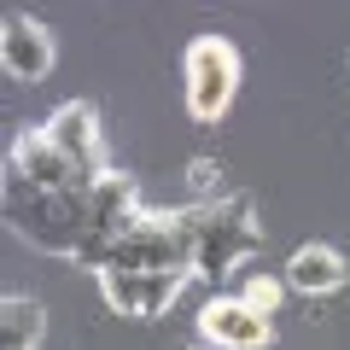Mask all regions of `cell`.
Wrapping results in <instances>:
<instances>
[{
	"label": "cell",
	"mask_w": 350,
	"mask_h": 350,
	"mask_svg": "<svg viewBox=\"0 0 350 350\" xmlns=\"http://www.w3.org/2000/svg\"><path fill=\"white\" fill-rule=\"evenodd\" d=\"M53 64H59V41L41 18L29 12H6L0 18V70L12 82H47Z\"/></svg>",
	"instance_id": "obj_7"
},
{
	"label": "cell",
	"mask_w": 350,
	"mask_h": 350,
	"mask_svg": "<svg viewBox=\"0 0 350 350\" xmlns=\"http://www.w3.org/2000/svg\"><path fill=\"white\" fill-rule=\"evenodd\" d=\"M6 199V222L24 245L47 251V257H64L88 275H100L105 257L117 251V239L129 234L146 204H140V187L129 170H111L105 181L82 193H29V187H0Z\"/></svg>",
	"instance_id": "obj_1"
},
{
	"label": "cell",
	"mask_w": 350,
	"mask_h": 350,
	"mask_svg": "<svg viewBox=\"0 0 350 350\" xmlns=\"http://www.w3.org/2000/svg\"><path fill=\"white\" fill-rule=\"evenodd\" d=\"M193 211V251H199V280H222L239 262L262 251V222L251 193H222V199H199Z\"/></svg>",
	"instance_id": "obj_4"
},
{
	"label": "cell",
	"mask_w": 350,
	"mask_h": 350,
	"mask_svg": "<svg viewBox=\"0 0 350 350\" xmlns=\"http://www.w3.org/2000/svg\"><path fill=\"white\" fill-rule=\"evenodd\" d=\"M187 181L204 193V199H222V163H216V158H193L187 163Z\"/></svg>",
	"instance_id": "obj_11"
},
{
	"label": "cell",
	"mask_w": 350,
	"mask_h": 350,
	"mask_svg": "<svg viewBox=\"0 0 350 350\" xmlns=\"http://www.w3.org/2000/svg\"><path fill=\"white\" fill-rule=\"evenodd\" d=\"M199 345L204 350H269L275 345V321L257 315L239 292H216L199 310Z\"/></svg>",
	"instance_id": "obj_6"
},
{
	"label": "cell",
	"mask_w": 350,
	"mask_h": 350,
	"mask_svg": "<svg viewBox=\"0 0 350 350\" xmlns=\"http://www.w3.org/2000/svg\"><path fill=\"white\" fill-rule=\"evenodd\" d=\"M117 163L105 158V129L94 100H64L47 123L24 129L6 152L0 187H29V193H82L105 181Z\"/></svg>",
	"instance_id": "obj_3"
},
{
	"label": "cell",
	"mask_w": 350,
	"mask_h": 350,
	"mask_svg": "<svg viewBox=\"0 0 350 350\" xmlns=\"http://www.w3.org/2000/svg\"><path fill=\"white\" fill-rule=\"evenodd\" d=\"M94 280L123 321H163L175 298L199 280L193 211H140Z\"/></svg>",
	"instance_id": "obj_2"
},
{
	"label": "cell",
	"mask_w": 350,
	"mask_h": 350,
	"mask_svg": "<svg viewBox=\"0 0 350 350\" xmlns=\"http://www.w3.org/2000/svg\"><path fill=\"white\" fill-rule=\"evenodd\" d=\"M239 298H245V304H251L257 315H269V321H275L280 298H286V280H275V275H245V286H239Z\"/></svg>",
	"instance_id": "obj_10"
},
{
	"label": "cell",
	"mask_w": 350,
	"mask_h": 350,
	"mask_svg": "<svg viewBox=\"0 0 350 350\" xmlns=\"http://www.w3.org/2000/svg\"><path fill=\"white\" fill-rule=\"evenodd\" d=\"M181 94H187V117L193 123H222L239 100V47L216 29L193 36L181 47Z\"/></svg>",
	"instance_id": "obj_5"
},
{
	"label": "cell",
	"mask_w": 350,
	"mask_h": 350,
	"mask_svg": "<svg viewBox=\"0 0 350 350\" xmlns=\"http://www.w3.org/2000/svg\"><path fill=\"white\" fill-rule=\"evenodd\" d=\"M280 280H286V292H304V298H333V292H345L350 262H345V251H338V245L310 239V245H298V251L286 257Z\"/></svg>",
	"instance_id": "obj_8"
},
{
	"label": "cell",
	"mask_w": 350,
	"mask_h": 350,
	"mask_svg": "<svg viewBox=\"0 0 350 350\" xmlns=\"http://www.w3.org/2000/svg\"><path fill=\"white\" fill-rule=\"evenodd\" d=\"M181 350H204V345H181Z\"/></svg>",
	"instance_id": "obj_12"
},
{
	"label": "cell",
	"mask_w": 350,
	"mask_h": 350,
	"mask_svg": "<svg viewBox=\"0 0 350 350\" xmlns=\"http://www.w3.org/2000/svg\"><path fill=\"white\" fill-rule=\"evenodd\" d=\"M47 338V310L29 292H6L0 298V350H41Z\"/></svg>",
	"instance_id": "obj_9"
}]
</instances>
